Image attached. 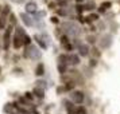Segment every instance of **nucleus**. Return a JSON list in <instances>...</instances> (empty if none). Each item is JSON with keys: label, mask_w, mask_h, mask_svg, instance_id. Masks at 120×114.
Returning <instances> with one entry per match:
<instances>
[{"label": "nucleus", "mask_w": 120, "mask_h": 114, "mask_svg": "<svg viewBox=\"0 0 120 114\" xmlns=\"http://www.w3.org/2000/svg\"><path fill=\"white\" fill-rule=\"evenodd\" d=\"M0 12H1V7H0Z\"/></svg>", "instance_id": "obj_33"}, {"label": "nucleus", "mask_w": 120, "mask_h": 114, "mask_svg": "<svg viewBox=\"0 0 120 114\" xmlns=\"http://www.w3.org/2000/svg\"><path fill=\"white\" fill-rule=\"evenodd\" d=\"M23 40H24V44H26V46H31V38H30V36H28V35H26V36H24V39H23Z\"/></svg>", "instance_id": "obj_25"}, {"label": "nucleus", "mask_w": 120, "mask_h": 114, "mask_svg": "<svg viewBox=\"0 0 120 114\" xmlns=\"http://www.w3.org/2000/svg\"><path fill=\"white\" fill-rule=\"evenodd\" d=\"M15 32L19 35V36H22V38H24L26 36V32H24V28L19 27V26H16V28H15Z\"/></svg>", "instance_id": "obj_18"}, {"label": "nucleus", "mask_w": 120, "mask_h": 114, "mask_svg": "<svg viewBox=\"0 0 120 114\" xmlns=\"http://www.w3.org/2000/svg\"><path fill=\"white\" fill-rule=\"evenodd\" d=\"M34 93H30V91H27L26 93V98H27V99H33L34 98V95H33Z\"/></svg>", "instance_id": "obj_29"}, {"label": "nucleus", "mask_w": 120, "mask_h": 114, "mask_svg": "<svg viewBox=\"0 0 120 114\" xmlns=\"http://www.w3.org/2000/svg\"><path fill=\"white\" fill-rule=\"evenodd\" d=\"M111 7H112V3H111V1H104V3H101V4H100V7H98V12L108 11Z\"/></svg>", "instance_id": "obj_13"}, {"label": "nucleus", "mask_w": 120, "mask_h": 114, "mask_svg": "<svg viewBox=\"0 0 120 114\" xmlns=\"http://www.w3.org/2000/svg\"><path fill=\"white\" fill-rule=\"evenodd\" d=\"M45 74V66L43 63H38L37 69H35V75L37 76H42Z\"/></svg>", "instance_id": "obj_14"}, {"label": "nucleus", "mask_w": 120, "mask_h": 114, "mask_svg": "<svg viewBox=\"0 0 120 114\" xmlns=\"http://www.w3.org/2000/svg\"><path fill=\"white\" fill-rule=\"evenodd\" d=\"M12 12H11V10H10V7L8 6H6L4 7V10H3V17H6L7 15H11Z\"/></svg>", "instance_id": "obj_20"}, {"label": "nucleus", "mask_w": 120, "mask_h": 114, "mask_svg": "<svg viewBox=\"0 0 120 114\" xmlns=\"http://www.w3.org/2000/svg\"><path fill=\"white\" fill-rule=\"evenodd\" d=\"M4 26H6V19H4V17H1V19H0V30H1V28H4Z\"/></svg>", "instance_id": "obj_28"}, {"label": "nucleus", "mask_w": 120, "mask_h": 114, "mask_svg": "<svg viewBox=\"0 0 120 114\" xmlns=\"http://www.w3.org/2000/svg\"><path fill=\"white\" fill-rule=\"evenodd\" d=\"M89 42H90V43H94V42H96V40H94V38H93V36H89Z\"/></svg>", "instance_id": "obj_32"}, {"label": "nucleus", "mask_w": 120, "mask_h": 114, "mask_svg": "<svg viewBox=\"0 0 120 114\" xmlns=\"http://www.w3.org/2000/svg\"><path fill=\"white\" fill-rule=\"evenodd\" d=\"M0 73H1V67H0Z\"/></svg>", "instance_id": "obj_34"}, {"label": "nucleus", "mask_w": 120, "mask_h": 114, "mask_svg": "<svg viewBox=\"0 0 120 114\" xmlns=\"http://www.w3.org/2000/svg\"><path fill=\"white\" fill-rule=\"evenodd\" d=\"M11 32H12V26H8L4 32V36H3V42H4V50L10 48V43H11Z\"/></svg>", "instance_id": "obj_4"}, {"label": "nucleus", "mask_w": 120, "mask_h": 114, "mask_svg": "<svg viewBox=\"0 0 120 114\" xmlns=\"http://www.w3.org/2000/svg\"><path fill=\"white\" fill-rule=\"evenodd\" d=\"M50 22H51V23H54V24H58V23H60V20H58V17H57V16H51Z\"/></svg>", "instance_id": "obj_27"}, {"label": "nucleus", "mask_w": 120, "mask_h": 114, "mask_svg": "<svg viewBox=\"0 0 120 114\" xmlns=\"http://www.w3.org/2000/svg\"><path fill=\"white\" fill-rule=\"evenodd\" d=\"M62 27V31L65 32V35L68 36H73V38H78L81 35V27L74 22H64L61 24Z\"/></svg>", "instance_id": "obj_1"}, {"label": "nucleus", "mask_w": 120, "mask_h": 114, "mask_svg": "<svg viewBox=\"0 0 120 114\" xmlns=\"http://www.w3.org/2000/svg\"><path fill=\"white\" fill-rule=\"evenodd\" d=\"M58 71H60L61 74H65L66 73V65H61V63H58Z\"/></svg>", "instance_id": "obj_21"}, {"label": "nucleus", "mask_w": 120, "mask_h": 114, "mask_svg": "<svg viewBox=\"0 0 120 114\" xmlns=\"http://www.w3.org/2000/svg\"><path fill=\"white\" fill-rule=\"evenodd\" d=\"M34 39L37 40V43H38L43 50L47 48V42H46V40L43 39V36H41V35H34Z\"/></svg>", "instance_id": "obj_10"}, {"label": "nucleus", "mask_w": 120, "mask_h": 114, "mask_svg": "<svg viewBox=\"0 0 120 114\" xmlns=\"http://www.w3.org/2000/svg\"><path fill=\"white\" fill-rule=\"evenodd\" d=\"M86 20H88V22H89V20H98V15L92 14V15H89V16L86 17Z\"/></svg>", "instance_id": "obj_24"}, {"label": "nucleus", "mask_w": 120, "mask_h": 114, "mask_svg": "<svg viewBox=\"0 0 120 114\" xmlns=\"http://www.w3.org/2000/svg\"><path fill=\"white\" fill-rule=\"evenodd\" d=\"M14 107H15V103H6L4 105V107H3V110H4V113H11L12 110H14Z\"/></svg>", "instance_id": "obj_17"}, {"label": "nucleus", "mask_w": 120, "mask_h": 114, "mask_svg": "<svg viewBox=\"0 0 120 114\" xmlns=\"http://www.w3.org/2000/svg\"><path fill=\"white\" fill-rule=\"evenodd\" d=\"M84 93L82 91H80V90H73L71 91V94H70V99H71V102L73 103H82L84 102Z\"/></svg>", "instance_id": "obj_3"}, {"label": "nucleus", "mask_w": 120, "mask_h": 114, "mask_svg": "<svg viewBox=\"0 0 120 114\" xmlns=\"http://www.w3.org/2000/svg\"><path fill=\"white\" fill-rule=\"evenodd\" d=\"M33 93H34V94H35L38 98H43V97H45V90H43V89H41V87H35Z\"/></svg>", "instance_id": "obj_16"}, {"label": "nucleus", "mask_w": 120, "mask_h": 114, "mask_svg": "<svg viewBox=\"0 0 120 114\" xmlns=\"http://www.w3.org/2000/svg\"><path fill=\"white\" fill-rule=\"evenodd\" d=\"M35 83H37V87H41V89H43V90L46 89V82L42 81V79H38Z\"/></svg>", "instance_id": "obj_19"}, {"label": "nucleus", "mask_w": 120, "mask_h": 114, "mask_svg": "<svg viewBox=\"0 0 120 114\" xmlns=\"http://www.w3.org/2000/svg\"><path fill=\"white\" fill-rule=\"evenodd\" d=\"M23 39L24 38H22V36H19L18 34H15V36H14V39H12V46H14L16 50H19L23 44H24V40H23Z\"/></svg>", "instance_id": "obj_9"}, {"label": "nucleus", "mask_w": 120, "mask_h": 114, "mask_svg": "<svg viewBox=\"0 0 120 114\" xmlns=\"http://www.w3.org/2000/svg\"><path fill=\"white\" fill-rule=\"evenodd\" d=\"M112 35L111 34H107V35H104L101 40H100V46H101V48H109L111 46H112Z\"/></svg>", "instance_id": "obj_6"}, {"label": "nucleus", "mask_w": 120, "mask_h": 114, "mask_svg": "<svg viewBox=\"0 0 120 114\" xmlns=\"http://www.w3.org/2000/svg\"><path fill=\"white\" fill-rule=\"evenodd\" d=\"M119 3H120V0H119Z\"/></svg>", "instance_id": "obj_36"}, {"label": "nucleus", "mask_w": 120, "mask_h": 114, "mask_svg": "<svg viewBox=\"0 0 120 114\" xmlns=\"http://www.w3.org/2000/svg\"><path fill=\"white\" fill-rule=\"evenodd\" d=\"M90 66H97V60L92 59V60H90Z\"/></svg>", "instance_id": "obj_31"}, {"label": "nucleus", "mask_w": 120, "mask_h": 114, "mask_svg": "<svg viewBox=\"0 0 120 114\" xmlns=\"http://www.w3.org/2000/svg\"><path fill=\"white\" fill-rule=\"evenodd\" d=\"M61 44L64 46V48L66 51H71L73 50V44H70V40L68 38V35H62L61 36Z\"/></svg>", "instance_id": "obj_8"}, {"label": "nucleus", "mask_w": 120, "mask_h": 114, "mask_svg": "<svg viewBox=\"0 0 120 114\" xmlns=\"http://www.w3.org/2000/svg\"><path fill=\"white\" fill-rule=\"evenodd\" d=\"M41 55H42V52L39 51V48L37 47V46L31 44V46L26 47V51H24V56H26V58H28V59L38 60V59H41Z\"/></svg>", "instance_id": "obj_2"}, {"label": "nucleus", "mask_w": 120, "mask_h": 114, "mask_svg": "<svg viewBox=\"0 0 120 114\" xmlns=\"http://www.w3.org/2000/svg\"><path fill=\"white\" fill-rule=\"evenodd\" d=\"M11 1H12V3H15V4H22L24 0H11Z\"/></svg>", "instance_id": "obj_30"}, {"label": "nucleus", "mask_w": 120, "mask_h": 114, "mask_svg": "<svg viewBox=\"0 0 120 114\" xmlns=\"http://www.w3.org/2000/svg\"><path fill=\"white\" fill-rule=\"evenodd\" d=\"M93 8H94L93 4H85V6H84V10H88V11H92Z\"/></svg>", "instance_id": "obj_26"}, {"label": "nucleus", "mask_w": 120, "mask_h": 114, "mask_svg": "<svg viewBox=\"0 0 120 114\" xmlns=\"http://www.w3.org/2000/svg\"><path fill=\"white\" fill-rule=\"evenodd\" d=\"M10 23H11V26H16V16L14 14L10 15Z\"/></svg>", "instance_id": "obj_22"}, {"label": "nucleus", "mask_w": 120, "mask_h": 114, "mask_svg": "<svg viewBox=\"0 0 120 114\" xmlns=\"http://www.w3.org/2000/svg\"><path fill=\"white\" fill-rule=\"evenodd\" d=\"M73 47H74V48H78V47H80V46H81V40H80V39H74V40H73Z\"/></svg>", "instance_id": "obj_23"}, {"label": "nucleus", "mask_w": 120, "mask_h": 114, "mask_svg": "<svg viewBox=\"0 0 120 114\" xmlns=\"http://www.w3.org/2000/svg\"><path fill=\"white\" fill-rule=\"evenodd\" d=\"M69 63L73 66H77L80 65V56L76 54H69Z\"/></svg>", "instance_id": "obj_11"}, {"label": "nucleus", "mask_w": 120, "mask_h": 114, "mask_svg": "<svg viewBox=\"0 0 120 114\" xmlns=\"http://www.w3.org/2000/svg\"><path fill=\"white\" fill-rule=\"evenodd\" d=\"M77 50L80 51V55H81V56H88V55H89V47H88L86 44L82 43Z\"/></svg>", "instance_id": "obj_12"}, {"label": "nucleus", "mask_w": 120, "mask_h": 114, "mask_svg": "<svg viewBox=\"0 0 120 114\" xmlns=\"http://www.w3.org/2000/svg\"><path fill=\"white\" fill-rule=\"evenodd\" d=\"M0 50H1V46H0Z\"/></svg>", "instance_id": "obj_35"}, {"label": "nucleus", "mask_w": 120, "mask_h": 114, "mask_svg": "<svg viewBox=\"0 0 120 114\" xmlns=\"http://www.w3.org/2000/svg\"><path fill=\"white\" fill-rule=\"evenodd\" d=\"M26 14H31V15H35V14H38V6H37V3L35 1H28L27 4H26Z\"/></svg>", "instance_id": "obj_7"}, {"label": "nucleus", "mask_w": 120, "mask_h": 114, "mask_svg": "<svg viewBox=\"0 0 120 114\" xmlns=\"http://www.w3.org/2000/svg\"><path fill=\"white\" fill-rule=\"evenodd\" d=\"M20 20H22L23 23H24V26H27V27H33V26H35V22H34V19L28 14H26V12H20Z\"/></svg>", "instance_id": "obj_5"}, {"label": "nucleus", "mask_w": 120, "mask_h": 114, "mask_svg": "<svg viewBox=\"0 0 120 114\" xmlns=\"http://www.w3.org/2000/svg\"><path fill=\"white\" fill-rule=\"evenodd\" d=\"M58 62H60L61 65H68V63H69V54L60 55V56H58Z\"/></svg>", "instance_id": "obj_15"}]
</instances>
